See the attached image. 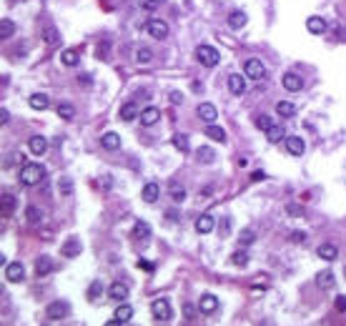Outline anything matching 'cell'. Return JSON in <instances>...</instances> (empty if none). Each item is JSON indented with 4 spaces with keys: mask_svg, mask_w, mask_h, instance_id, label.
Returning a JSON list of instances; mask_svg holds the SVG:
<instances>
[{
    "mask_svg": "<svg viewBox=\"0 0 346 326\" xmlns=\"http://www.w3.org/2000/svg\"><path fill=\"white\" fill-rule=\"evenodd\" d=\"M43 178H46V168L40 163H23V168H20V183L23 186H38Z\"/></svg>",
    "mask_w": 346,
    "mask_h": 326,
    "instance_id": "1",
    "label": "cell"
},
{
    "mask_svg": "<svg viewBox=\"0 0 346 326\" xmlns=\"http://www.w3.org/2000/svg\"><path fill=\"white\" fill-rule=\"evenodd\" d=\"M196 60L203 65V68H213V65H219V60H221V53L216 50L213 46H198L196 48Z\"/></svg>",
    "mask_w": 346,
    "mask_h": 326,
    "instance_id": "2",
    "label": "cell"
},
{
    "mask_svg": "<svg viewBox=\"0 0 346 326\" xmlns=\"http://www.w3.org/2000/svg\"><path fill=\"white\" fill-rule=\"evenodd\" d=\"M244 73H246V78H251V80H264V78H266V65L258 60V58H248V60L244 63Z\"/></svg>",
    "mask_w": 346,
    "mask_h": 326,
    "instance_id": "3",
    "label": "cell"
},
{
    "mask_svg": "<svg viewBox=\"0 0 346 326\" xmlns=\"http://www.w3.org/2000/svg\"><path fill=\"white\" fill-rule=\"evenodd\" d=\"M146 30H148L150 38H156V40L168 38V23H166L163 18H150V20H146Z\"/></svg>",
    "mask_w": 346,
    "mask_h": 326,
    "instance_id": "4",
    "label": "cell"
},
{
    "mask_svg": "<svg viewBox=\"0 0 346 326\" xmlns=\"http://www.w3.org/2000/svg\"><path fill=\"white\" fill-rule=\"evenodd\" d=\"M150 314H153L156 321H171L173 311H171L168 299H153V303H150Z\"/></svg>",
    "mask_w": 346,
    "mask_h": 326,
    "instance_id": "5",
    "label": "cell"
},
{
    "mask_svg": "<svg viewBox=\"0 0 346 326\" xmlns=\"http://www.w3.org/2000/svg\"><path fill=\"white\" fill-rule=\"evenodd\" d=\"M71 311V306L66 301H50L48 306H46V319L48 321H60V319H66Z\"/></svg>",
    "mask_w": 346,
    "mask_h": 326,
    "instance_id": "6",
    "label": "cell"
},
{
    "mask_svg": "<svg viewBox=\"0 0 346 326\" xmlns=\"http://www.w3.org/2000/svg\"><path fill=\"white\" fill-rule=\"evenodd\" d=\"M5 278L10 281V284H20V281L25 278V266L20 264V261H10V264H5Z\"/></svg>",
    "mask_w": 346,
    "mask_h": 326,
    "instance_id": "7",
    "label": "cell"
},
{
    "mask_svg": "<svg viewBox=\"0 0 346 326\" xmlns=\"http://www.w3.org/2000/svg\"><path fill=\"white\" fill-rule=\"evenodd\" d=\"M196 113H198V118H201L206 125L216 123V118H219V111H216V105H213V103H198Z\"/></svg>",
    "mask_w": 346,
    "mask_h": 326,
    "instance_id": "8",
    "label": "cell"
},
{
    "mask_svg": "<svg viewBox=\"0 0 346 326\" xmlns=\"http://www.w3.org/2000/svg\"><path fill=\"white\" fill-rule=\"evenodd\" d=\"M219 306H221V301L216 299L213 294H203L198 299V311L201 314H216V311H219Z\"/></svg>",
    "mask_w": 346,
    "mask_h": 326,
    "instance_id": "9",
    "label": "cell"
},
{
    "mask_svg": "<svg viewBox=\"0 0 346 326\" xmlns=\"http://www.w3.org/2000/svg\"><path fill=\"white\" fill-rule=\"evenodd\" d=\"M121 121L123 123H131V121H138L141 118V111H138V105H136V100H128V103H123L121 105Z\"/></svg>",
    "mask_w": 346,
    "mask_h": 326,
    "instance_id": "10",
    "label": "cell"
},
{
    "mask_svg": "<svg viewBox=\"0 0 346 326\" xmlns=\"http://www.w3.org/2000/svg\"><path fill=\"white\" fill-rule=\"evenodd\" d=\"M284 146L291 156H304V150H306V143L304 138H298V136H286L284 138Z\"/></svg>",
    "mask_w": 346,
    "mask_h": 326,
    "instance_id": "11",
    "label": "cell"
},
{
    "mask_svg": "<svg viewBox=\"0 0 346 326\" xmlns=\"http://www.w3.org/2000/svg\"><path fill=\"white\" fill-rule=\"evenodd\" d=\"M80 251H83V244L78 241L75 236H73V238H68V241L60 246V253H63V258H75V256H80Z\"/></svg>",
    "mask_w": 346,
    "mask_h": 326,
    "instance_id": "12",
    "label": "cell"
},
{
    "mask_svg": "<svg viewBox=\"0 0 346 326\" xmlns=\"http://www.w3.org/2000/svg\"><path fill=\"white\" fill-rule=\"evenodd\" d=\"M133 319V309L131 306H128V303H123L121 301V306L116 309V314H113V319L111 321H108V324H111V326H116V324H128V321H131Z\"/></svg>",
    "mask_w": 346,
    "mask_h": 326,
    "instance_id": "13",
    "label": "cell"
},
{
    "mask_svg": "<svg viewBox=\"0 0 346 326\" xmlns=\"http://www.w3.org/2000/svg\"><path fill=\"white\" fill-rule=\"evenodd\" d=\"M28 148H30L33 156H46V153H48V138L30 136V138H28Z\"/></svg>",
    "mask_w": 346,
    "mask_h": 326,
    "instance_id": "14",
    "label": "cell"
},
{
    "mask_svg": "<svg viewBox=\"0 0 346 326\" xmlns=\"http://www.w3.org/2000/svg\"><path fill=\"white\" fill-rule=\"evenodd\" d=\"M228 91L233 96H244L246 93V78L241 73H231L228 75Z\"/></svg>",
    "mask_w": 346,
    "mask_h": 326,
    "instance_id": "15",
    "label": "cell"
},
{
    "mask_svg": "<svg viewBox=\"0 0 346 326\" xmlns=\"http://www.w3.org/2000/svg\"><path fill=\"white\" fill-rule=\"evenodd\" d=\"M281 83H284V88H286V91H291V93H296V91L304 88V78H301L298 73H284Z\"/></svg>",
    "mask_w": 346,
    "mask_h": 326,
    "instance_id": "16",
    "label": "cell"
},
{
    "mask_svg": "<svg viewBox=\"0 0 346 326\" xmlns=\"http://www.w3.org/2000/svg\"><path fill=\"white\" fill-rule=\"evenodd\" d=\"M141 199H143L146 203H156V201L161 199V186H158V183H153V181L146 183V186H143V191H141Z\"/></svg>",
    "mask_w": 346,
    "mask_h": 326,
    "instance_id": "17",
    "label": "cell"
},
{
    "mask_svg": "<svg viewBox=\"0 0 346 326\" xmlns=\"http://www.w3.org/2000/svg\"><path fill=\"white\" fill-rule=\"evenodd\" d=\"M246 23H248V15L244 10H231L228 13V28L231 30H241Z\"/></svg>",
    "mask_w": 346,
    "mask_h": 326,
    "instance_id": "18",
    "label": "cell"
},
{
    "mask_svg": "<svg viewBox=\"0 0 346 326\" xmlns=\"http://www.w3.org/2000/svg\"><path fill=\"white\" fill-rule=\"evenodd\" d=\"M143 125H156L158 121H161V111L156 105H150V108H143L141 111V118H138Z\"/></svg>",
    "mask_w": 346,
    "mask_h": 326,
    "instance_id": "19",
    "label": "cell"
},
{
    "mask_svg": "<svg viewBox=\"0 0 346 326\" xmlns=\"http://www.w3.org/2000/svg\"><path fill=\"white\" fill-rule=\"evenodd\" d=\"M306 28H309V33H314V35H323L326 33V20L323 18H319V15H311L309 20H306Z\"/></svg>",
    "mask_w": 346,
    "mask_h": 326,
    "instance_id": "20",
    "label": "cell"
},
{
    "mask_svg": "<svg viewBox=\"0 0 346 326\" xmlns=\"http://www.w3.org/2000/svg\"><path fill=\"white\" fill-rule=\"evenodd\" d=\"M193 228H196V233H211L213 231V216L211 213H203V216H198L196 219V224H193Z\"/></svg>",
    "mask_w": 346,
    "mask_h": 326,
    "instance_id": "21",
    "label": "cell"
},
{
    "mask_svg": "<svg viewBox=\"0 0 346 326\" xmlns=\"http://www.w3.org/2000/svg\"><path fill=\"white\" fill-rule=\"evenodd\" d=\"M28 105L33 108V111H46V108L50 105V98H48L46 93H33V96L28 98Z\"/></svg>",
    "mask_w": 346,
    "mask_h": 326,
    "instance_id": "22",
    "label": "cell"
},
{
    "mask_svg": "<svg viewBox=\"0 0 346 326\" xmlns=\"http://www.w3.org/2000/svg\"><path fill=\"white\" fill-rule=\"evenodd\" d=\"M100 143H103L105 150H118L121 148V136L116 133V130H108V133H103Z\"/></svg>",
    "mask_w": 346,
    "mask_h": 326,
    "instance_id": "23",
    "label": "cell"
},
{
    "mask_svg": "<svg viewBox=\"0 0 346 326\" xmlns=\"http://www.w3.org/2000/svg\"><path fill=\"white\" fill-rule=\"evenodd\" d=\"M206 138H211V141H216V143H226V130L221 128V125H216V123H211V125H206Z\"/></svg>",
    "mask_w": 346,
    "mask_h": 326,
    "instance_id": "24",
    "label": "cell"
},
{
    "mask_svg": "<svg viewBox=\"0 0 346 326\" xmlns=\"http://www.w3.org/2000/svg\"><path fill=\"white\" fill-rule=\"evenodd\" d=\"M108 296L116 299V301L128 299V284H123V281H116V284H111V289H108Z\"/></svg>",
    "mask_w": 346,
    "mask_h": 326,
    "instance_id": "25",
    "label": "cell"
},
{
    "mask_svg": "<svg viewBox=\"0 0 346 326\" xmlns=\"http://www.w3.org/2000/svg\"><path fill=\"white\" fill-rule=\"evenodd\" d=\"M60 63L66 65V68H75V65L80 63V55H78V50H73V48H66L60 53Z\"/></svg>",
    "mask_w": 346,
    "mask_h": 326,
    "instance_id": "26",
    "label": "cell"
},
{
    "mask_svg": "<svg viewBox=\"0 0 346 326\" xmlns=\"http://www.w3.org/2000/svg\"><path fill=\"white\" fill-rule=\"evenodd\" d=\"M131 236L136 238V241H146V238H150V226H148L146 221H136Z\"/></svg>",
    "mask_w": 346,
    "mask_h": 326,
    "instance_id": "27",
    "label": "cell"
},
{
    "mask_svg": "<svg viewBox=\"0 0 346 326\" xmlns=\"http://www.w3.org/2000/svg\"><path fill=\"white\" fill-rule=\"evenodd\" d=\"M316 253H319V258H323V261H336V258H339V249H336L334 244H321Z\"/></svg>",
    "mask_w": 346,
    "mask_h": 326,
    "instance_id": "28",
    "label": "cell"
},
{
    "mask_svg": "<svg viewBox=\"0 0 346 326\" xmlns=\"http://www.w3.org/2000/svg\"><path fill=\"white\" fill-rule=\"evenodd\" d=\"M53 271V258L50 256H40L38 261H35V274L38 276H48Z\"/></svg>",
    "mask_w": 346,
    "mask_h": 326,
    "instance_id": "29",
    "label": "cell"
},
{
    "mask_svg": "<svg viewBox=\"0 0 346 326\" xmlns=\"http://www.w3.org/2000/svg\"><path fill=\"white\" fill-rule=\"evenodd\" d=\"M276 113L281 118H291V116H296V105L291 100H278L276 103Z\"/></svg>",
    "mask_w": 346,
    "mask_h": 326,
    "instance_id": "30",
    "label": "cell"
},
{
    "mask_svg": "<svg viewBox=\"0 0 346 326\" xmlns=\"http://www.w3.org/2000/svg\"><path fill=\"white\" fill-rule=\"evenodd\" d=\"M316 284H319V289H334V284H336V278H334V274L331 271H321L319 276H316Z\"/></svg>",
    "mask_w": 346,
    "mask_h": 326,
    "instance_id": "31",
    "label": "cell"
},
{
    "mask_svg": "<svg viewBox=\"0 0 346 326\" xmlns=\"http://www.w3.org/2000/svg\"><path fill=\"white\" fill-rule=\"evenodd\" d=\"M266 138L271 141V143H278V141H284L286 138V130H284V125H278V123H273L269 130H266Z\"/></svg>",
    "mask_w": 346,
    "mask_h": 326,
    "instance_id": "32",
    "label": "cell"
},
{
    "mask_svg": "<svg viewBox=\"0 0 346 326\" xmlns=\"http://www.w3.org/2000/svg\"><path fill=\"white\" fill-rule=\"evenodd\" d=\"M231 264H233L236 269H246V266H248V253L244 251V246H241L239 251L231 253Z\"/></svg>",
    "mask_w": 346,
    "mask_h": 326,
    "instance_id": "33",
    "label": "cell"
},
{
    "mask_svg": "<svg viewBox=\"0 0 346 326\" xmlns=\"http://www.w3.org/2000/svg\"><path fill=\"white\" fill-rule=\"evenodd\" d=\"M43 40H46L48 46H58V43H60L58 28H55V25H46V28H43Z\"/></svg>",
    "mask_w": 346,
    "mask_h": 326,
    "instance_id": "34",
    "label": "cell"
},
{
    "mask_svg": "<svg viewBox=\"0 0 346 326\" xmlns=\"http://www.w3.org/2000/svg\"><path fill=\"white\" fill-rule=\"evenodd\" d=\"M196 158H198V163H213L216 161V153H213V148H208V146H201L198 150H196Z\"/></svg>",
    "mask_w": 346,
    "mask_h": 326,
    "instance_id": "35",
    "label": "cell"
},
{
    "mask_svg": "<svg viewBox=\"0 0 346 326\" xmlns=\"http://www.w3.org/2000/svg\"><path fill=\"white\" fill-rule=\"evenodd\" d=\"M25 221H28L30 226L40 224V221H43V208H38V206H28V208H25Z\"/></svg>",
    "mask_w": 346,
    "mask_h": 326,
    "instance_id": "36",
    "label": "cell"
},
{
    "mask_svg": "<svg viewBox=\"0 0 346 326\" xmlns=\"http://www.w3.org/2000/svg\"><path fill=\"white\" fill-rule=\"evenodd\" d=\"M171 199H173V203H183L186 199H188V193H186V188L183 186H178V183H171Z\"/></svg>",
    "mask_w": 346,
    "mask_h": 326,
    "instance_id": "37",
    "label": "cell"
},
{
    "mask_svg": "<svg viewBox=\"0 0 346 326\" xmlns=\"http://www.w3.org/2000/svg\"><path fill=\"white\" fill-rule=\"evenodd\" d=\"M15 35V23L10 18H3V23H0V38L3 40H8V38H13Z\"/></svg>",
    "mask_w": 346,
    "mask_h": 326,
    "instance_id": "38",
    "label": "cell"
},
{
    "mask_svg": "<svg viewBox=\"0 0 346 326\" xmlns=\"http://www.w3.org/2000/svg\"><path fill=\"white\" fill-rule=\"evenodd\" d=\"M173 146H176V150H181V153H188V150H191V143H188V136L186 133H176V136H173Z\"/></svg>",
    "mask_w": 346,
    "mask_h": 326,
    "instance_id": "39",
    "label": "cell"
},
{
    "mask_svg": "<svg viewBox=\"0 0 346 326\" xmlns=\"http://www.w3.org/2000/svg\"><path fill=\"white\" fill-rule=\"evenodd\" d=\"M58 116H60L63 121H73V118H75V108H73L71 103H60V105H58Z\"/></svg>",
    "mask_w": 346,
    "mask_h": 326,
    "instance_id": "40",
    "label": "cell"
},
{
    "mask_svg": "<svg viewBox=\"0 0 346 326\" xmlns=\"http://www.w3.org/2000/svg\"><path fill=\"white\" fill-rule=\"evenodd\" d=\"M136 60H138L141 65L153 63V50H150V48H138V50H136Z\"/></svg>",
    "mask_w": 346,
    "mask_h": 326,
    "instance_id": "41",
    "label": "cell"
},
{
    "mask_svg": "<svg viewBox=\"0 0 346 326\" xmlns=\"http://www.w3.org/2000/svg\"><path fill=\"white\" fill-rule=\"evenodd\" d=\"M253 241H256V233H253L251 228H244V231H241V236H239V244L246 249V246H251Z\"/></svg>",
    "mask_w": 346,
    "mask_h": 326,
    "instance_id": "42",
    "label": "cell"
},
{
    "mask_svg": "<svg viewBox=\"0 0 346 326\" xmlns=\"http://www.w3.org/2000/svg\"><path fill=\"white\" fill-rule=\"evenodd\" d=\"M13 208H15V196L13 193H3V211L13 213Z\"/></svg>",
    "mask_w": 346,
    "mask_h": 326,
    "instance_id": "43",
    "label": "cell"
},
{
    "mask_svg": "<svg viewBox=\"0 0 346 326\" xmlns=\"http://www.w3.org/2000/svg\"><path fill=\"white\" fill-rule=\"evenodd\" d=\"M58 188H60L63 196H71V193H73V181H71V178H60Z\"/></svg>",
    "mask_w": 346,
    "mask_h": 326,
    "instance_id": "44",
    "label": "cell"
},
{
    "mask_svg": "<svg viewBox=\"0 0 346 326\" xmlns=\"http://www.w3.org/2000/svg\"><path fill=\"white\" fill-rule=\"evenodd\" d=\"M256 125L261 128V130H269V128L273 125V121H271V116H258V118H256Z\"/></svg>",
    "mask_w": 346,
    "mask_h": 326,
    "instance_id": "45",
    "label": "cell"
},
{
    "mask_svg": "<svg viewBox=\"0 0 346 326\" xmlns=\"http://www.w3.org/2000/svg\"><path fill=\"white\" fill-rule=\"evenodd\" d=\"M183 314H186V321H196V306L193 303H183Z\"/></svg>",
    "mask_w": 346,
    "mask_h": 326,
    "instance_id": "46",
    "label": "cell"
},
{
    "mask_svg": "<svg viewBox=\"0 0 346 326\" xmlns=\"http://www.w3.org/2000/svg\"><path fill=\"white\" fill-rule=\"evenodd\" d=\"M100 291H103V284H100V281H93L91 289H88V299H96Z\"/></svg>",
    "mask_w": 346,
    "mask_h": 326,
    "instance_id": "47",
    "label": "cell"
},
{
    "mask_svg": "<svg viewBox=\"0 0 346 326\" xmlns=\"http://www.w3.org/2000/svg\"><path fill=\"white\" fill-rule=\"evenodd\" d=\"M306 238H309L306 231H294V233H291V241H294V244H306Z\"/></svg>",
    "mask_w": 346,
    "mask_h": 326,
    "instance_id": "48",
    "label": "cell"
},
{
    "mask_svg": "<svg viewBox=\"0 0 346 326\" xmlns=\"http://www.w3.org/2000/svg\"><path fill=\"white\" fill-rule=\"evenodd\" d=\"M141 3V8H146V10H156L158 5H161V0H138Z\"/></svg>",
    "mask_w": 346,
    "mask_h": 326,
    "instance_id": "49",
    "label": "cell"
},
{
    "mask_svg": "<svg viewBox=\"0 0 346 326\" xmlns=\"http://www.w3.org/2000/svg\"><path fill=\"white\" fill-rule=\"evenodd\" d=\"M334 306H336V311H346V296L344 294L334 299Z\"/></svg>",
    "mask_w": 346,
    "mask_h": 326,
    "instance_id": "50",
    "label": "cell"
},
{
    "mask_svg": "<svg viewBox=\"0 0 346 326\" xmlns=\"http://www.w3.org/2000/svg\"><path fill=\"white\" fill-rule=\"evenodd\" d=\"M171 103H173V105H181V103H183V93L173 91V93H171Z\"/></svg>",
    "mask_w": 346,
    "mask_h": 326,
    "instance_id": "51",
    "label": "cell"
},
{
    "mask_svg": "<svg viewBox=\"0 0 346 326\" xmlns=\"http://www.w3.org/2000/svg\"><path fill=\"white\" fill-rule=\"evenodd\" d=\"M8 121H10V113L3 108V111H0V123H8Z\"/></svg>",
    "mask_w": 346,
    "mask_h": 326,
    "instance_id": "52",
    "label": "cell"
},
{
    "mask_svg": "<svg viewBox=\"0 0 346 326\" xmlns=\"http://www.w3.org/2000/svg\"><path fill=\"white\" fill-rule=\"evenodd\" d=\"M253 181H264L266 178V173H261V171H253V176H251Z\"/></svg>",
    "mask_w": 346,
    "mask_h": 326,
    "instance_id": "53",
    "label": "cell"
},
{
    "mask_svg": "<svg viewBox=\"0 0 346 326\" xmlns=\"http://www.w3.org/2000/svg\"><path fill=\"white\" fill-rule=\"evenodd\" d=\"M228 231H231V224H228V221H223V224H221V236H226Z\"/></svg>",
    "mask_w": 346,
    "mask_h": 326,
    "instance_id": "54",
    "label": "cell"
},
{
    "mask_svg": "<svg viewBox=\"0 0 346 326\" xmlns=\"http://www.w3.org/2000/svg\"><path fill=\"white\" fill-rule=\"evenodd\" d=\"M78 83H80V85H91V75H80Z\"/></svg>",
    "mask_w": 346,
    "mask_h": 326,
    "instance_id": "55",
    "label": "cell"
},
{
    "mask_svg": "<svg viewBox=\"0 0 346 326\" xmlns=\"http://www.w3.org/2000/svg\"><path fill=\"white\" fill-rule=\"evenodd\" d=\"M138 269H146V271H150V269H153V266H150V264H148V261H138Z\"/></svg>",
    "mask_w": 346,
    "mask_h": 326,
    "instance_id": "56",
    "label": "cell"
},
{
    "mask_svg": "<svg viewBox=\"0 0 346 326\" xmlns=\"http://www.w3.org/2000/svg\"><path fill=\"white\" fill-rule=\"evenodd\" d=\"M289 213H291V216H298V213H301V208H296V206H289Z\"/></svg>",
    "mask_w": 346,
    "mask_h": 326,
    "instance_id": "57",
    "label": "cell"
}]
</instances>
